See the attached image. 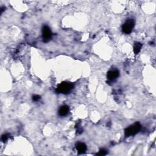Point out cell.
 Instances as JSON below:
<instances>
[{
    "mask_svg": "<svg viewBox=\"0 0 156 156\" xmlns=\"http://www.w3.org/2000/svg\"><path fill=\"white\" fill-rule=\"evenodd\" d=\"M7 138H8V137L7 135H3L1 137V140L3 142H6L7 140Z\"/></svg>",
    "mask_w": 156,
    "mask_h": 156,
    "instance_id": "obj_11",
    "label": "cell"
},
{
    "mask_svg": "<svg viewBox=\"0 0 156 156\" xmlns=\"http://www.w3.org/2000/svg\"><path fill=\"white\" fill-rule=\"evenodd\" d=\"M76 148L78 152V153L83 154L85 153V151H87V146H86V145L84 143L79 142L76 143Z\"/></svg>",
    "mask_w": 156,
    "mask_h": 156,
    "instance_id": "obj_6",
    "label": "cell"
},
{
    "mask_svg": "<svg viewBox=\"0 0 156 156\" xmlns=\"http://www.w3.org/2000/svg\"><path fill=\"white\" fill-rule=\"evenodd\" d=\"M40 99V96L37 95H35L33 96V97H32V100H33V101H37Z\"/></svg>",
    "mask_w": 156,
    "mask_h": 156,
    "instance_id": "obj_10",
    "label": "cell"
},
{
    "mask_svg": "<svg viewBox=\"0 0 156 156\" xmlns=\"http://www.w3.org/2000/svg\"><path fill=\"white\" fill-rule=\"evenodd\" d=\"M135 25V22L133 19L127 20L126 22L123 25L122 29L125 34H128L132 31L133 28Z\"/></svg>",
    "mask_w": 156,
    "mask_h": 156,
    "instance_id": "obj_3",
    "label": "cell"
},
{
    "mask_svg": "<svg viewBox=\"0 0 156 156\" xmlns=\"http://www.w3.org/2000/svg\"><path fill=\"white\" fill-rule=\"evenodd\" d=\"M69 112V107L64 105L61 106L59 110V115L61 117L66 116Z\"/></svg>",
    "mask_w": 156,
    "mask_h": 156,
    "instance_id": "obj_7",
    "label": "cell"
},
{
    "mask_svg": "<svg viewBox=\"0 0 156 156\" xmlns=\"http://www.w3.org/2000/svg\"><path fill=\"white\" fill-rule=\"evenodd\" d=\"M107 153V151L105 149H102L99 151V153L97 154V155H106Z\"/></svg>",
    "mask_w": 156,
    "mask_h": 156,
    "instance_id": "obj_9",
    "label": "cell"
},
{
    "mask_svg": "<svg viewBox=\"0 0 156 156\" xmlns=\"http://www.w3.org/2000/svg\"><path fill=\"white\" fill-rule=\"evenodd\" d=\"M142 48V44L139 42H135L134 45V52L135 54H138Z\"/></svg>",
    "mask_w": 156,
    "mask_h": 156,
    "instance_id": "obj_8",
    "label": "cell"
},
{
    "mask_svg": "<svg viewBox=\"0 0 156 156\" xmlns=\"http://www.w3.org/2000/svg\"><path fill=\"white\" fill-rule=\"evenodd\" d=\"M74 88V85L69 82H64L60 84L56 88V92L59 93L67 94L70 92Z\"/></svg>",
    "mask_w": 156,
    "mask_h": 156,
    "instance_id": "obj_1",
    "label": "cell"
},
{
    "mask_svg": "<svg viewBox=\"0 0 156 156\" xmlns=\"http://www.w3.org/2000/svg\"><path fill=\"white\" fill-rule=\"evenodd\" d=\"M119 71L118 69H112V70H110L107 75V77L108 79L113 81L115 80L119 76Z\"/></svg>",
    "mask_w": 156,
    "mask_h": 156,
    "instance_id": "obj_5",
    "label": "cell"
},
{
    "mask_svg": "<svg viewBox=\"0 0 156 156\" xmlns=\"http://www.w3.org/2000/svg\"><path fill=\"white\" fill-rule=\"evenodd\" d=\"M141 129V125L140 123H135L132 125L130 126L125 130V135L126 137L133 136L137 134Z\"/></svg>",
    "mask_w": 156,
    "mask_h": 156,
    "instance_id": "obj_2",
    "label": "cell"
},
{
    "mask_svg": "<svg viewBox=\"0 0 156 156\" xmlns=\"http://www.w3.org/2000/svg\"><path fill=\"white\" fill-rule=\"evenodd\" d=\"M52 33L50 28L47 26H43L42 29V37L44 42H48L51 38Z\"/></svg>",
    "mask_w": 156,
    "mask_h": 156,
    "instance_id": "obj_4",
    "label": "cell"
}]
</instances>
